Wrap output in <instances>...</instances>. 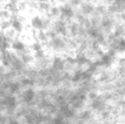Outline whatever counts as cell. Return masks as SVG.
<instances>
[{
    "label": "cell",
    "mask_w": 125,
    "mask_h": 124,
    "mask_svg": "<svg viewBox=\"0 0 125 124\" xmlns=\"http://www.w3.org/2000/svg\"><path fill=\"white\" fill-rule=\"evenodd\" d=\"M29 25L31 30L36 31H45V19L44 15H41L39 14H35L30 18Z\"/></svg>",
    "instance_id": "obj_2"
},
{
    "label": "cell",
    "mask_w": 125,
    "mask_h": 124,
    "mask_svg": "<svg viewBox=\"0 0 125 124\" xmlns=\"http://www.w3.org/2000/svg\"><path fill=\"white\" fill-rule=\"evenodd\" d=\"M36 39L41 42L43 45H46L50 41V38L47 31H36Z\"/></svg>",
    "instance_id": "obj_9"
},
{
    "label": "cell",
    "mask_w": 125,
    "mask_h": 124,
    "mask_svg": "<svg viewBox=\"0 0 125 124\" xmlns=\"http://www.w3.org/2000/svg\"><path fill=\"white\" fill-rule=\"evenodd\" d=\"M43 46H44V45H43L41 42L38 41V40L36 39V40L31 41V43H30V45H29V48H30V50L34 54V53H37V52L40 51V50L44 49Z\"/></svg>",
    "instance_id": "obj_11"
},
{
    "label": "cell",
    "mask_w": 125,
    "mask_h": 124,
    "mask_svg": "<svg viewBox=\"0 0 125 124\" xmlns=\"http://www.w3.org/2000/svg\"><path fill=\"white\" fill-rule=\"evenodd\" d=\"M4 34H5V36H6V38H8L11 43L17 38V37H18V34H17V33L15 32L12 28L9 29V30H7L6 31H4Z\"/></svg>",
    "instance_id": "obj_15"
},
{
    "label": "cell",
    "mask_w": 125,
    "mask_h": 124,
    "mask_svg": "<svg viewBox=\"0 0 125 124\" xmlns=\"http://www.w3.org/2000/svg\"><path fill=\"white\" fill-rule=\"evenodd\" d=\"M28 48H29V45L26 43V42H24L21 38V37H17L11 43V46H10V49L16 54L23 53Z\"/></svg>",
    "instance_id": "obj_3"
},
{
    "label": "cell",
    "mask_w": 125,
    "mask_h": 124,
    "mask_svg": "<svg viewBox=\"0 0 125 124\" xmlns=\"http://www.w3.org/2000/svg\"><path fill=\"white\" fill-rule=\"evenodd\" d=\"M20 57V59L21 60V61L26 65V66H32L34 64L35 59H34V55L33 53L30 50V48H28L27 50H26L25 52L21 54H17Z\"/></svg>",
    "instance_id": "obj_6"
},
{
    "label": "cell",
    "mask_w": 125,
    "mask_h": 124,
    "mask_svg": "<svg viewBox=\"0 0 125 124\" xmlns=\"http://www.w3.org/2000/svg\"><path fill=\"white\" fill-rule=\"evenodd\" d=\"M5 9H7V10L11 13L12 15H19V14H20V10H19V1L7 2Z\"/></svg>",
    "instance_id": "obj_8"
},
{
    "label": "cell",
    "mask_w": 125,
    "mask_h": 124,
    "mask_svg": "<svg viewBox=\"0 0 125 124\" xmlns=\"http://www.w3.org/2000/svg\"><path fill=\"white\" fill-rule=\"evenodd\" d=\"M33 55H34L35 60H43V58H45V57L47 56V54H46V52H45V50L43 49V50H40V51L37 52V53H34Z\"/></svg>",
    "instance_id": "obj_16"
},
{
    "label": "cell",
    "mask_w": 125,
    "mask_h": 124,
    "mask_svg": "<svg viewBox=\"0 0 125 124\" xmlns=\"http://www.w3.org/2000/svg\"><path fill=\"white\" fill-rule=\"evenodd\" d=\"M10 28H11V21H10V20H0V31L4 32V31H6Z\"/></svg>",
    "instance_id": "obj_13"
},
{
    "label": "cell",
    "mask_w": 125,
    "mask_h": 124,
    "mask_svg": "<svg viewBox=\"0 0 125 124\" xmlns=\"http://www.w3.org/2000/svg\"><path fill=\"white\" fill-rule=\"evenodd\" d=\"M1 59H2V52L0 51V63H1Z\"/></svg>",
    "instance_id": "obj_17"
},
{
    "label": "cell",
    "mask_w": 125,
    "mask_h": 124,
    "mask_svg": "<svg viewBox=\"0 0 125 124\" xmlns=\"http://www.w3.org/2000/svg\"><path fill=\"white\" fill-rule=\"evenodd\" d=\"M19 81H20V83L23 89L30 88H36V83H35L33 80H31V78L22 77V78H21Z\"/></svg>",
    "instance_id": "obj_10"
},
{
    "label": "cell",
    "mask_w": 125,
    "mask_h": 124,
    "mask_svg": "<svg viewBox=\"0 0 125 124\" xmlns=\"http://www.w3.org/2000/svg\"><path fill=\"white\" fill-rule=\"evenodd\" d=\"M0 64L7 70L10 69L11 66V50H7L2 53V59Z\"/></svg>",
    "instance_id": "obj_7"
},
{
    "label": "cell",
    "mask_w": 125,
    "mask_h": 124,
    "mask_svg": "<svg viewBox=\"0 0 125 124\" xmlns=\"http://www.w3.org/2000/svg\"><path fill=\"white\" fill-rule=\"evenodd\" d=\"M20 99L21 105H26L28 106L35 105V99L37 97V90L35 88H30L23 89L21 94L17 96Z\"/></svg>",
    "instance_id": "obj_1"
},
{
    "label": "cell",
    "mask_w": 125,
    "mask_h": 124,
    "mask_svg": "<svg viewBox=\"0 0 125 124\" xmlns=\"http://www.w3.org/2000/svg\"><path fill=\"white\" fill-rule=\"evenodd\" d=\"M11 16V13L7 9H0V20H10Z\"/></svg>",
    "instance_id": "obj_14"
},
{
    "label": "cell",
    "mask_w": 125,
    "mask_h": 124,
    "mask_svg": "<svg viewBox=\"0 0 125 124\" xmlns=\"http://www.w3.org/2000/svg\"><path fill=\"white\" fill-rule=\"evenodd\" d=\"M22 90H23V88H22L19 80L11 82V83H9L8 87H7V92H8L9 94H11V95L19 96L21 94Z\"/></svg>",
    "instance_id": "obj_5"
},
{
    "label": "cell",
    "mask_w": 125,
    "mask_h": 124,
    "mask_svg": "<svg viewBox=\"0 0 125 124\" xmlns=\"http://www.w3.org/2000/svg\"><path fill=\"white\" fill-rule=\"evenodd\" d=\"M51 3L50 2H46V1H41V2H38V11L42 12L43 14H46L49 12V10L51 8Z\"/></svg>",
    "instance_id": "obj_12"
},
{
    "label": "cell",
    "mask_w": 125,
    "mask_h": 124,
    "mask_svg": "<svg viewBox=\"0 0 125 124\" xmlns=\"http://www.w3.org/2000/svg\"><path fill=\"white\" fill-rule=\"evenodd\" d=\"M10 21H11V28L17 34H21V33L24 32V30L26 28V25L19 19L18 15H12Z\"/></svg>",
    "instance_id": "obj_4"
}]
</instances>
